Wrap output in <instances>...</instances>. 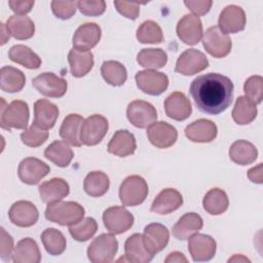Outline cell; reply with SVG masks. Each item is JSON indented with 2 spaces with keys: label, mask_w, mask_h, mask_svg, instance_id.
Listing matches in <instances>:
<instances>
[{
  "label": "cell",
  "mask_w": 263,
  "mask_h": 263,
  "mask_svg": "<svg viewBox=\"0 0 263 263\" xmlns=\"http://www.w3.org/2000/svg\"><path fill=\"white\" fill-rule=\"evenodd\" d=\"M233 88L228 77L219 73H208L197 76L191 82L189 91L201 112L217 115L230 106Z\"/></svg>",
  "instance_id": "obj_1"
},
{
  "label": "cell",
  "mask_w": 263,
  "mask_h": 263,
  "mask_svg": "<svg viewBox=\"0 0 263 263\" xmlns=\"http://www.w3.org/2000/svg\"><path fill=\"white\" fill-rule=\"evenodd\" d=\"M84 209L75 201H55L48 203L45 210V218L62 226L76 224L84 217Z\"/></svg>",
  "instance_id": "obj_2"
},
{
  "label": "cell",
  "mask_w": 263,
  "mask_h": 263,
  "mask_svg": "<svg viewBox=\"0 0 263 263\" xmlns=\"http://www.w3.org/2000/svg\"><path fill=\"white\" fill-rule=\"evenodd\" d=\"M148 184L144 178L134 175L123 180L119 188V198L125 206L141 204L148 195Z\"/></svg>",
  "instance_id": "obj_3"
},
{
  "label": "cell",
  "mask_w": 263,
  "mask_h": 263,
  "mask_svg": "<svg viewBox=\"0 0 263 263\" xmlns=\"http://www.w3.org/2000/svg\"><path fill=\"white\" fill-rule=\"evenodd\" d=\"M28 104L21 100H15L6 106L1 107L0 125L3 129L11 128L26 129L29 121Z\"/></svg>",
  "instance_id": "obj_4"
},
{
  "label": "cell",
  "mask_w": 263,
  "mask_h": 263,
  "mask_svg": "<svg viewBox=\"0 0 263 263\" xmlns=\"http://www.w3.org/2000/svg\"><path fill=\"white\" fill-rule=\"evenodd\" d=\"M118 250V241L114 235L103 233L96 237L87 248V257L93 263H110Z\"/></svg>",
  "instance_id": "obj_5"
},
{
  "label": "cell",
  "mask_w": 263,
  "mask_h": 263,
  "mask_svg": "<svg viewBox=\"0 0 263 263\" xmlns=\"http://www.w3.org/2000/svg\"><path fill=\"white\" fill-rule=\"evenodd\" d=\"M108 120L100 115L93 114L84 119L80 128V141L83 145L95 146L99 144L108 130Z\"/></svg>",
  "instance_id": "obj_6"
},
{
  "label": "cell",
  "mask_w": 263,
  "mask_h": 263,
  "mask_svg": "<svg viewBox=\"0 0 263 263\" xmlns=\"http://www.w3.org/2000/svg\"><path fill=\"white\" fill-rule=\"evenodd\" d=\"M202 44L205 50L214 58L221 59L226 57L232 47L230 37L223 33L218 26L210 27L202 38Z\"/></svg>",
  "instance_id": "obj_7"
},
{
  "label": "cell",
  "mask_w": 263,
  "mask_h": 263,
  "mask_svg": "<svg viewBox=\"0 0 263 263\" xmlns=\"http://www.w3.org/2000/svg\"><path fill=\"white\" fill-rule=\"evenodd\" d=\"M103 222L112 234H121L134 225V216L123 206H111L105 210Z\"/></svg>",
  "instance_id": "obj_8"
},
{
  "label": "cell",
  "mask_w": 263,
  "mask_h": 263,
  "mask_svg": "<svg viewBox=\"0 0 263 263\" xmlns=\"http://www.w3.org/2000/svg\"><path fill=\"white\" fill-rule=\"evenodd\" d=\"M126 116L134 126L145 128L156 121L157 112L152 104L146 101L136 100L128 104Z\"/></svg>",
  "instance_id": "obj_9"
},
{
  "label": "cell",
  "mask_w": 263,
  "mask_h": 263,
  "mask_svg": "<svg viewBox=\"0 0 263 263\" xmlns=\"http://www.w3.org/2000/svg\"><path fill=\"white\" fill-rule=\"evenodd\" d=\"M135 78L138 87L143 92L151 96L162 93L168 86V77L164 73L155 70L139 71Z\"/></svg>",
  "instance_id": "obj_10"
},
{
  "label": "cell",
  "mask_w": 263,
  "mask_h": 263,
  "mask_svg": "<svg viewBox=\"0 0 263 263\" xmlns=\"http://www.w3.org/2000/svg\"><path fill=\"white\" fill-rule=\"evenodd\" d=\"M209 61L205 54L197 49L190 48L185 50L178 58L175 71L186 76L194 75L206 69Z\"/></svg>",
  "instance_id": "obj_11"
},
{
  "label": "cell",
  "mask_w": 263,
  "mask_h": 263,
  "mask_svg": "<svg viewBox=\"0 0 263 263\" xmlns=\"http://www.w3.org/2000/svg\"><path fill=\"white\" fill-rule=\"evenodd\" d=\"M32 85L43 96L49 98L63 97L68 88L67 81L51 72H44L32 80Z\"/></svg>",
  "instance_id": "obj_12"
},
{
  "label": "cell",
  "mask_w": 263,
  "mask_h": 263,
  "mask_svg": "<svg viewBox=\"0 0 263 263\" xmlns=\"http://www.w3.org/2000/svg\"><path fill=\"white\" fill-rule=\"evenodd\" d=\"M49 165L42 160L35 157H27L20 162L17 175L23 183L35 185L38 184L41 179H43L49 173Z\"/></svg>",
  "instance_id": "obj_13"
},
{
  "label": "cell",
  "mask_w": 263,
  "mask_h": 263,
  "mask_svg": "<svg viewBox=\"0 0 263 263\" xmlns=\"http://www.w3.org/2000/svg\"><path fill=\"white\" fill-rule=\"evenodd\" d=\"M188 251L195 262L210 261L216 254V241L210 235L195 233L189 237Z\"/></svg>",
  "instance_id": "obj_14"
},
{
  "label": "cell",
  "mask_w": 263,
  "mask_h": 263,
  "mask_svg": "<svg viewBox=\"0 0 263 263\" xmlns=\"http://www.w3.org/2000/svg\"><path fill=\"white\" fill-rule=\"evenodd\" d=\"M147 137L152 145L164 149L173 146L178 139L177 129L165 121L154 122L147 128Z\"/></svg>",
  "instance_id": "obj_15"
},
{
  "label": "cell",
  "mask_w": 263,
  "mask_h": 263,
  "mask_svg": "<svg viewBox=\"0 0 263 263\" xmlns=\"http://www.w3.org/2000/svg\"><path fill=\"white\" fill-rule=\"evenodd\" d=\"M219 29L225 34H232L242 31L246 27V14L240 6L227 5L220 13Z\"/></svg>",
  "instance_id": "obj_16"
},
{
  "label": "cell",
  "mask_w": 263,
  "mask_h": 263,
  "mask_svg": "<svg viewBox=\"0 0 263 263\" xmlns=\"http://www.w3.org/2000/svg\"><path fill=\"white\" fill-rule=\"evenodd\" d=\"M8 216L12 224L18 227H30L38 221L39 212L32 202L18 200L10 206Z\"/></svg>",
  "instance_id": "obj_17"
},
{
  "label": "cell",
  "mask_w": 263,
  "mask_h": 263,
  "mask_svg": "<svg viewBox=\"0 0 263 263\" xmlns=\"http://www.w3.org/2000/svg\"><path fill=\"white\" fill-rule=\"evenodd\" d=\"M177 35L185 44L195 45L202 36V23L194 14H185L177 25Z\"/></svg>",
  "instance_id": "obj_18"
},
{
  "label": "cell",
  "mask_w": 263,
  "mask_h": 263,
  "mask_svg": "<svg viewBox=\"0 0 263 263\" xmlns=\"http://www.w3.org/2000/svg\"><path fill=\"white\" fill-rule=\"evenodd\" d=\"M170 239L168 229L159 223H151L144 229L143 240L147 250L154 256L162 251Z\"/></svg>",
  "instance_id": "obj_19"
},
{
  "label": "cell",
  "mask_w": 263,
  "mask_h": 263,
  "mask_svg": "<svg viewBox=\"0 0 263 263\" xmlns=\"http://www.w3.org/2000/svg\"><path fill=\"white\" fill-rule=\"evenodd\" d=\"M101 28L96 23H85L81 25L73 36V47L78 50L89 51L101 39Z\"/></svg>",
  "instance_id": "obj_20"
},
{
  "label": "cell",
  "mask_w": 263,
  "mask_h": 263,
  "mask_svg": "<svg viewBox=\"0 0 263 263\" xmlns=\"http://www.w3.org/2000/svg\"><path fill=\"white\" fill-rule=\"evenodd\" d=\"M165 114L177 121L187 119L192 112L189 99L181 91L172 92L164 101Z\"/></svg>",
  "instance_id": "obj_21"
},
{
  "label": "cell",
  "mask_w": 263,
  "mask_h": 263,
  "mask_svg": "<svg viewBox=\"0 0 263 263\" xmlns=\"http://www.w3.org/2000/svg\"><path fill=\"white\" fill-rule=\"evenodd\" d=\"M124 252L125 258H121L120 260L133 263H148L154 257L147 250L143 240V234L140 233H135L125 240Z\"/></svg>",
  "instance_id": "obj_22"
},
{
  "label": "cell",
  "mask_w": 263,
  "mask_h": 263,
  "mask_svg": "<svg viewBox=\"0 0 263 263\" xmlns=\"http://www.w3.org/2000/svg\"><path fill=\"white\" fill-rule=\"evenodd\" d=\"M183 203L181 193L174 188H165L158 193L151 204V212L166 215L178 210Z\"/></svg>",
  "instance_id": "obj_23"
},
{
  "label": "cell",
  "mask_w": 263,
  "mask_h": 263,
  "mask_svg": "<svg viewBox=\"0 0 263 263\" xmlns=\"http://www.w3.org/2000/svg\"><path fill=\"white\" fill-rule=\"evenodd\" d=\"M58 117L59 108L53 103L45 99L35 102L33 124L46 130L53 127Z\"/></svg>",
  "instance_id": "obj_24"
},
{
  "label": "cell",
  "mask_w": 263,
  "mask_h": 263,
  "mask_svg": "<svg viewBox=\"0 0 263 263\" xmlns=\"http://www.w3.org/2000/svg\"><path fill=\"white\" fill-rule=\"evenodd\" d=\"M217 125L209 119H198L185 128V136L192 142L210 143L217 137Z\"/></svg>",
  "instance_id": "obj_25"
},
{
  "label": "cell",
  "mask_w": 263,
  "mask_h": 263,
  "mask_svg": "<svg viewBox=\"0 0 263 263\" xmlns=\"http://www.w3.org/2000/svg\"><path fill=\"white\" fill-rule=\"evenodd\" d=\"M137 148L135 136L127 129H118L108 144V152L119 157L132 155Z\"/></svg>",
  "instance_id": "obj_26"
},
{
  "label": "cell",
  "mask_w": 263,
  "mask_h": 263,
  "mask_svg": "<svg viewBox=\"0 0 263 263\" xmlns=\"http://www.w3.org/2000/svg\"><path fill=\"white\" fill-rule=\"evenodd\" d=\"M203 226L202 218L196 213H187L183 215L173 226V235L180 240H186L197 233Z\"/></svg>",
  "instance_id": "obj_27"
},
{
  "label": "cell",
  "mask_w": 263,
  "mask_h": 263,
  "mask_svg": "<svg viewBox=\"0 0 263 263\" xmlns=\"http://www.w3.org/2000/svg\"><path fill=\"white\" fill-rule=\"evenodd\" d=\"M40 198L45 203L62 200L70 192L69 184L62 178H52L39 186Z\"/></svg>",
  "instance_id": "obj_28"
},
{
  "label": "cell",
  "mask_w": 263,
  "mask_h": 263,
  "mask_svg": "<svg viewBox=\"0 0 263 263\" xmlns=\"http://www.w3.org/2000/svg\"><path fill=\"white\" fill-rule=\"evenodd\" d=\"M40 260V250L33 238L26 237L16 243L12 254V261L14 263H38Z\"/></svg>",
  "instance_id": "obj_29"
},
{
  "label": "cell",
  "mask_w": 263,
  "mask_h": 263,
  "mask_svg": "<svg viewBox=\"0 0 263 263\" xmlns=\"http://www.w3.org/2000/svg\"><path fill=\"white\" fill-rule=\"evenodd\" d=\"M84 119L79 114H69L67 115L60 127L61 138L68 144L79 147L82 145L79 135L80 128Z\"/></svg>",
  "instance_id": "obj_30"
},
{
  "label": "cell",
  "mask_w": 263,
  "mask_h": 263,
  "mask_svg": "<svg viewBox=\"0 0 263 263\" xmlns=\"http://www.w3.org/2000/svg\"><path fill=\"white\" fill-rule=\"evenodd\" d=\"M229 157L236 164L248 165L257 159L258 150L252 143L245 140H238L230 146Z\"/></svg>",
  "instance_id": "obj_31"
},
{
  "label": "cell",
  "mask_w": 263,
  "mask_h": 263,
  "mask_svg": "<svg viewBox=\"0 0 263 263\" xmlns=\"http://www.w3.org/2000/svg\"><path fill=\"white\" fill-rule=\"evenodd\" d=\"M68 61L74 77L85 76L93 67V54L90 51L73 48L69 51Z\"/></svg>",
  "instance_id": "obj_32"
},
{
  "label": "cell",
  "mask_w": 263,
  "mask_h": 263,
  "mask_svg": "<svg viewBox=\"0 0 263 263\" xmlns=\"http://www.w3.org/2000/svg\"><path fill=\"white\" fill-rule=\"evenodd\" d=\"M6 28L10 35L18 40L29 39L35 33L33 21L26 15H11L6 22Z\"/></svg>",
  "instance_id": "obj_33"
},
{
  "label": "cell",
  "mask_w": 263,
  "mask_h": 263,
  "mask_svg": "<svg viewBox=\"0 0 263 263\" xmlns=\"http://www.w3.org/2000/svg\"><path fill=\"white\" fill-rule=\"evenodd\" d=\"M0 87L6 92H17L26 84L25 74L13 67L5 66L0 70Z\"/></svg>",
  "instance_id": "obj_34"
},
{
  "label": "cell",
  "mask_w": 263,
  "mask_h": 263,
  "mask_svg": "<svg viewBox=\"0 0 263 263\" xmlns=\"http://www.w3.org/2000/svg\"><path fill=\"white\" fill-rule=\"evenodd\" d=\"M44 156L60 167H66L73 159V150L65 141H54L44 151Z\"/></svg>",
  "instance_id": "obj_35"
},
{
  "label": "cell",
  "mask_w": 263,
  "mask_h": 263,
  "mask_svg": "<svg viewBox=\"0 0 263 263\" xmlns=\"http://www.w3.org/2000/svg\"><path fill=\"white\" fill-rule=\"evenodd\" d=\"M202 205L209 214L221 215L228 209L229 199L224 190L220 188H213L204 195Z\"/></svg>",
  "instance_id": "obj_36"
},
{
  "label": "cell",
  "mask_w": 263,
  "mask_h": 263,
  "mask_svg": "<svg viewBox=\"0 0 263 263\" xmlns=\"http://www.w3.org/2000/svg\"><path fill=\"white\" fill-rule=\"evenodd\" d=\"M9 59L28 69H38L41 65V59L30 47L16 44L13 45L8 51Z\"/></svg>",
  "instance_id": "obj_37"
},
{
  "label": "cell",
  "mask_w": 263,
  "mask_h": 263,
  "mask_svg": "<svg viewBox=\"0 0 263 263\" xmlns=\"http://www.w3.org/2000/svg\"><path fill=\"white\" fill-rule=\"evenodd\" d=\"M257 116V107L250 99L240 96L236 99L235 105L232 110L233 120L240 125L251 123Z\"/></svg>",
  "instance_id": "obj_38"
},
{
  "label": "cell",
  "mask_w": 263,
  "mask_h": 263,
  "mask_svg": "<svg viewBox=\"0 0 263 263\" xmlns=\"http://www.w3.org/2000/svg\"><path fill=\"white\" fill-rule=\"evenodd\" d=\"M110 186L108 176L100 171H93L87 174L83 182V188L86 194L92 197L104 195Z\"/></svg>",
  "instance_id": "obj_39"
},
{
  "label": "cell",
  "mask_w": 263,
  "mask_h": 263,
  "mask_svg": "<svg viewBox=\"0 0 263 263\" xmlns=\"http://www.w3.org/2000/svg\"><path fill=\"white\" fill-rule=\"evenodd\" d=\"M41 240L43 247L49 255L59 256L66 250V238L64 234L55 228H46L41 233Z\"/></svg>",
  "instance_id": "obj_40"
},
{
  "label": "cell",
  "mask_w": 263,
  "mask_h": 263,
  "mask_svg": "<svg viewBox=\"0 0 263 263\" xmlns=\"http://www.w3.org/2000/svg\"><path fill=\"white\" fill-rule=\"evenodd\" d=\"M101 73L105 81L113 86L123 85L127 78L125 67L117 61H106L102 64Z\"/></svg>",
  "instance_id": "obj_41"
},
{
  "label": "cell",
  "mask_w": 263,
  "mask_h": 263,
  "mask_svg": "<svg viewBox=\"0 0 263 263\" xmlns=\"http://www.w3.org/2000/svg\"><path fill=\"white\" fill-rule=\"evenodd\" d=\"M137 62L150 70L160 69L165 66L167 55L161 48H143L137 55Z\"/></svg>",
  "instance_id": "obj_42"
},
{
  "label": "cell",
  "mask_w": 263,
  "mask_h": 263,
  "mask_svg": "<svg viewBox=\"0 0 263 263\" xmlns=\"http://www.w3.org/2000/svg\"><path fill=\"white\" fill-rule=\"evenodd\" d=\"M98 230V223L97 221L91 218L87 217L76 224L69 226V232L72 237L77 241H86L91 238Z\"/></svg>",
  "instance_id": "obj_43"
},
{
  "label": "cell",
  "mask_w": 263,
  "mask_h": 263,
  "mask_svg": "<svg viewBox=\"0 0 263 263\" xmlns=\"http://www.w3.org/2000/svg\"><path fill=\"white\" fill-rule=\"evenodd\" d=\"M137 38L141 43H160L163 40L162 30L153 21H145L137 30Z\"/></svg>",
  "instance_id": "obj_44"
},
{
  "label": "cell",
  "mask_w": 263,
  "mask_h": 263,
  "mask_svg": "<svg viewBox=\"0 0 263 263\" xmlns=\"http://www.w3.org/2000/svg\"><path fill=\"white\" fill-rule=\"evenodd\" d=\"M48 138V133L45 129H42L35 124H32L29 128H26L21 134L22 142L29 147H39L41 146Z\"/></svg>",
  "instance_id": "obj_45"
},
{
  "label": "cell",
  "mask_w": 263,
  "mask_h": 263,
  "mask_svg": "<svg viewBox=\"0 0 263 263\" xmlns=\"http://www.w3.org/2000/svg\"><path fill=\"white\" fill-rule=\"evenodd\" d=\"M246 97L255 104H260L263 99V78L258 75L249 77L243 85Z\"/></svg>",
  "instance_id": "obj_46"
},
{
  "label": "cell",
  "mask_w": 263,
  "mask_h": 263,
  "mask_svg": "<svg viewBox=\"0 0 263 263\" xmlns=\"http://www.w3.org/2000/svg\"><path fill=\"white\" fill-rule=\"evenodd\" d=\"M77 8V1H51V10L61 20H68L73 16Z\"/></svg>",
  "instance_id": "obj_47"
},
{
  "label": "cell",
  "mask_w": 263,
  "mask_h": 263,
  "mask_svg": "<svg viewBox=\"0 0 263 263\" xmlns=\"http://www.w3.org/2000/svg\"><path fill=\"white\" fill-rule=\"evenodd\" d=\"M77 7L80 12L88 16H98L105 12L106 2L103 0L89 1V0H80L77 1Z\"/></svg>",
  "instance_id": "obj_48"
},
{
  "label": "cell",
  "mask_w": 263,
  "mask_h": 263,
  "mask_svg": "<svg viewBox=\"0 0 263 263\" xmlns=\"http://www.w3.org/2000/svg\"><path fill=\"white\" fill-rule=\"evenodd\" d=\"M0 256L1 259L5 262L9 261L12 259V254L14 251L13 248V238L11 235H9L5 229L2 227L1 228V243H0Z\"/></svg>",
  "instance_id": "obj_49"
},
{
  "label": "cell",
  "mask_w": 263,
  "mask_h": 263,
  "mask_svg": "<svg viewBox=\"0 0 263 263\" xmlns=\"http://www.w3.org/2000/svg\"><path fill=\"white\" fill-rule=\"evenodd\" d=\"M116 10L129 20H136L140 13V4L123 1H114Z\"/></svg>",
  "instance_id": "obj_50"
},
{
  "label": "cell",
  "mask_w": 263,
  "mask_h": 263,
  "mask_svg": "<svg viewBox=\"0 0 263 263\" xmlns=\"http://www.w3.org/2000/svg\"><path fill=\"white\" fill-rule=\"evenodd\" d=\"M184 4L190 9L194 15H204L208 13L211 9V6L213 4V1H206V0H189L184 1Z\"/></svg>",
  "instance_id": "obj_51"
},
{
  "label": "cell",
  "mask_w": 263,
  "mask_h": 263,
  "mask_svg": "<svg viewBox=\"0 0 263 263\" xmlns=\"http://www.w3.org/2000/svg\"><path fill=\"white\" fill-rule=\"evenodd\" d=\"M8 4L13 12H15L17 15H25L26 13L30 12L31 9L34 6V1H15L10 0L8 1Z\"/></svg>",
  "instance_id": "obj_52"
},
{
  "label": "cell",
  "mask_w": 263,
  "mask_h": 263,
  "mask_svg": "<svg viewBox=\"0 0 263 263\" xmlns=\"http://www.w3.org/2000/svg\"><path fill=\"white\" fill-rule=\"evenodd\" d=\"M248 177H249V179L252 182L261 184L262 181H263V177H262V163H259L257 166L249 170Z\"/></svg>",
  "instance_id": "obj_53"
},
{
  "label": "cell",
  "mask_w": 263,
  "mask_h": 263,
  "mask_svg": "<svg viewBox=\"0 0 263 263\" xmlns=\"http://www.w3.org/2000/svg\"><path fill=\"white\" fill-rule=\"evenodd\" d=\"M165 263H187L188 260L187 258L184 256V254L180 253V252H173L171 254H168V256L165 258L164 260Z\"/></svg>",
  "instance_id": "obj_54"
},
{
  "label": "cell",
  "mask_w": 263,
  "mask_h": 263,
  "mask_svg": "<svg viewBox=\"0 0 263 263\" xmlns=\"http://www.w3.org/2000/svg\"><path fill=\"white\" fill-rule=\"evenodd\" d=\"M9 37H10V33L6 28V25L1 24V44L2 45L5 44L9 40Z\"/></svg>",
  "instance_id": "obj_55"
},
{
  "label": "cell",
  "mask_w": 263,
  "mask_h": 263,
  "mask_svg": "<svg viewBox=\"0 0 263 263\" xmlns=\"http://www.w3.org/2000/svg\"><path fill=\"white\" fill-rule=\"evenodd\" d=\"M229 262L230 261H249L250 262V260L248 259V258H246V257H242L241 255H239V256H237V255H234L232 258H230L229 260H228Z\"/></svg>",
  "instance_id": "obj_56"
}]
</instances>
